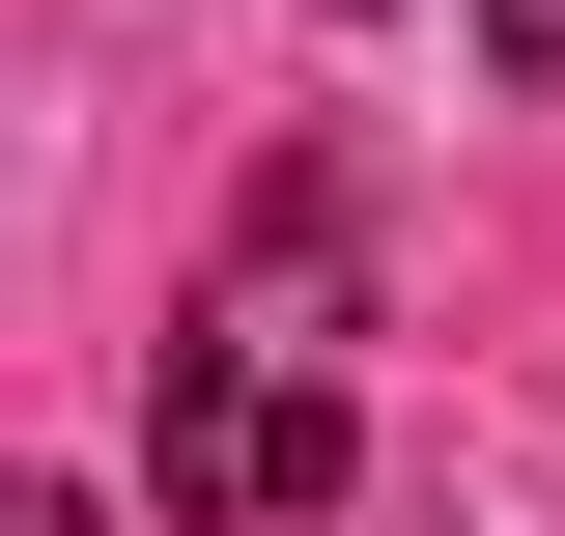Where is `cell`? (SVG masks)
<instances>
[{"mask_svg":"<svg viewBox=\"0 0 565 536\" xmlns=\"http://www.w3.org/2000/svg\"><path fill=\"white\" fill-rule=\"evenodd\" d=\"M340 367H311V311L282 282H199V339H170V396H141V480H170V536H311L340 508Z\"/></svg>","mask_w":565,"mask_h":536,"instance_id":"cell-1","label":"cell"},{"mask_svg":"<svg viewBox=\"0 0 565 536\" xmlns=\"http://www.w3.org/2000/svg\"><path fill=\"white\" fill-rule=\"evenodd\" d=\"M481 57H509V85H565V0H481Z\"/></svg>","mask_w":565,"mask_h":536,"instance_id":"cell-2","label":"cell"}]
</instances>
